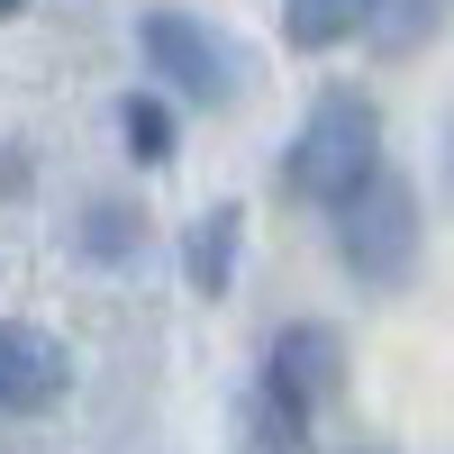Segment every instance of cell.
<instances>
[{"instance_id": "10", "label": "cell", "mask_w": 454, "mask_h": 454, "mask_svg": "<svg viewBox=\"0 0 454 454\" xmlns=\"http://www.w3.org/2000/svg\"><path fill=\"white\" fill-rule=\"evenodd\" d=\"M91 246H137V209H91Z\"/></svg>"}, {"instance_id": "8", "label": "cell", "mask_w": 454, "mask_h": 454, "mask_svg": "<svg viewBox=\"0 0 454 454\" xmlns=\"http://www.w3.org/2000/svg\"><path fill=\"white\" fill-rule=\"evenodd\" d=\"M227 246H237V209H209L200 237H192V273H200V291H227Z\"/></svg>"}, {"instance_id": "9", "label": "cell", "mask_w": 454, "mask_h": 454, "mask_svg": "<svg viewBox=\"0 0 454 454\" xmlns=\"http://www.w3.org/2000/svg\"><path fill=\"white\" fill-rule=\"evenodd\" d=\"M445 0H372V27H382V46H419V36L436 27Z\"/></svg>"}, {"instance_id": "7", "label": "cell", "mask_w": 454, "mask_h": 454, "mask_svg": "<svg viewBox=\"0 0 454 454\" xmlns=\"http://www.w3.org/2000/svg\"><path fill=\"white\" fill-rule=\"evenodd\" d=\"M119 128H128V155H137V164H164V155H173V109H164L155 91L119 100Z\"/></svg>"}, {"instance_id": "5", "label": "cell", "mask_w": 454, "mask_h": 454, "mask_svg": "<svg viewBox=\"0 0 454 454\" xmlns=\"http://www.w3.org/2000/svg\"><path fill=\"white\" fill-rule=\"evenodd\" d=\"M73 364L46 327H0V409H55Z\"/></svg>"}, {"instance_id": "3", "label": "cell", "mask_w": 454, "mask_h": 454, "mask_svg": "<svg viewBox=\"0 0 454 454\" xmlns=\"http://www.w3.org/2000/svg\"><path fill=\"white\" fill-rule=\"evenodd\" d=\"M336 372H346V355H336L327 327H282L273 336V364H263V400H273V436L282 454L300 445V419L336 391Z\"/></svg>"}, {"instance_id": "6", "label": "cell", "mask_w": 454, "mask_h": 454, "mask_svg": "<svg viewBox=\"0 0 454 454\" xmlns=\"http://www.w3.org/2000/svg\"><path fill=\"white\" fill-rule=\"evenodd\" d=\"M355 27H372V0H282V36H291L300 55L346 46Z\"/></svg>"}, {"instance_id": "11", "label": "cell", "mask_w": 454, "mask_h": 454, "mask_svg": "<svg viewBox=\"0 0 454 454\" xmlns=\"http://www.w3.org/2000/svg\"><path fill=\"white\" fill-rule=\"evenodd\" d=\"M19 10H27V0H0V19H19Z\"/></svg>"}, {"instance_id": "1", "label": "cell", "mask_w": 454, "mask_h": 454, "mask_svg": "<svg viewBox=\"0 0 454 454\" xmlns=\"http://www.w3.org/2000/svg\"><path fill=\"white\" fill-rule=\"evenodd\" d=\"M382 164V119H372V100L364 91H327L318 109H309V128L291 137V164H282V182L300 200H346L355 182Z\"/></svg>"}, {"instance_id": "2", "label": "cell", "mask_w": 454, "mask_h": 454, "mask_svg": "<svg viewBox=\"0 0 454 454\" xmlns=\"http://www.w3.org/2000/svg\"><path fill=\"white\" fill-rule=\"evenodd\" d=\"M336 246H346L355 263V282H400L409 273V254H419V200H409V182L372 164L346 200H336Z\"/></svg>"}, {"instance_id": "4", "label": "cell", "mask_w": 454, "mask_h": 454, "mask_svg": "<svg viewBox=\"0 0 454 454\" xmlns=\"http://www.w3.org/2000/svg\"><path fill=\"white\" fill-rule=\"evenodd\" d=\"M145 64H155L192 109H218V100H227V55L209 46V27L182 19V10H155V19H145Z\"/></svg>"}]
</instances>
